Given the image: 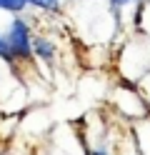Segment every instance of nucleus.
Returning a JSON list of instances; mask_svg holds the SVG:
<instances>
[{
    "label": "nucleus",
    "mask_w": 150,
    "mask_h": 155,
    "mask_svg": "<svg viewBox=\"0 0 150 155\" xmlns=\"http://www.w3.org/2000/svg\"><path fill=\"white\" fill-rule=\"evenodd\" d=\"M8 45H10V53H13V60H25V58L33 55V30L23 15H13V20L8 25Z\"/></svg>",
    "instance_id": "1"
},
{
    "label": "nucleus",
    "mask_w": 150,
    "mask_h": 155,
    "mask_svg": "<svg viewBox=\"0 0 150 155\" xmlns=\"http://www.w3.org/2000/svg\"><path fill=\"white\" fill-rule=\"evenodd\" d=\"M55 53H58V48H55V43L50 40V38H33V55L35 58H40V60H45V63H53V58H55Z\"/></svg>",
    "instance_id": "2"
},
{
    "label": "nucleus",
    "mask_w": 150,
    "mask_h": 155,
    "mask_svg": "<svg viewBox=\"0 0 150 155\" xmlns=\"http://www.w3.org/2000/svg\"><path fill=\"white\" fill-rule=\"evenodd\" d=\"M28 8H38L45 13H60L63 10V0H25Z\"/></svg>",
    "instance_id": "3"
},
{
    "label": "nucleus",
    "mask_w": 150,
    "mask_h": 155,
    "mask_svg": "<svg viewBox=\"0 0 150 155\" xmlns=\"http://www.w3.org/2000/svg\"><path fill=\"white\" fill-rule=\"evenodd\" d=\"M25 8H28L25 0H0V10H3V13H10V15L25 13Z\"/></svg>",
    "instance_id": "4"
},
{
    "label": "nucleus",
    "mask_w": 150,
    "mask_h": 155,
    "mask_svg": "<svg viewBox=\"0 0 150 155\" xmlns=\"http://www.w3.org/2000/svg\"><path fill=\"white\" fill-rule=\"evenodd\" d=\"M0 60H13V53H10V45H8V38L0 35Z\"/></svg>",
    "instance_id": "5"
},
{
    "label": "nucleus",
    "mask_w": 150,
    "mask_h": 155,
    "mask_svg": "<svg viewBox=\"0 0 150 155\" xmlns=\"http://www.w3.org/2000/svg\"><path fill=\"white\" fill-rule=\"evenodd\" d=\"M110 5L115 8V10H120V8H128V5H135V3H140V0H108Z\"/></svg>",
    "instance_id": "6"
},
{
    "label": "nucleus",
    "mask_w": 150,
    "mask_h": 155,
    "mask_svg": "<svg viewBox=\"0 0 150 155\" xmlns=\"http://www.w3.org/2000/svg\"><path fill=\"white\" fill-rule=\"evenodd\" d=\"M90 155H108V153H105V150H93Z\"/></svg>",
    "instance_id": "7"
}]
</instances>
